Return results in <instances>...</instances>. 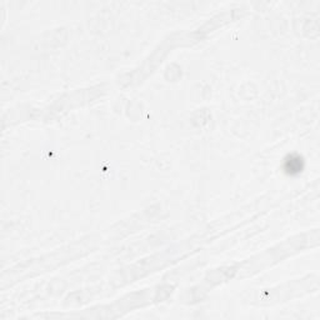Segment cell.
<instances>
[{"mask_svg":"<svg viewBox=\"0 0 320 320\" xmlns=\"http://www.w3.org/2000/svg\"><path fill=\"white\" fill-rule=\"evenodd\" d=\"M304 168V161L299 155H289V157L285 159L284 163V169L288 174L290 175H297V174L302 173Z\"/></svg>","mask_w":320,"mask_h":320,"instance_id":"cell-1","label":"cell"}]
</instances>
